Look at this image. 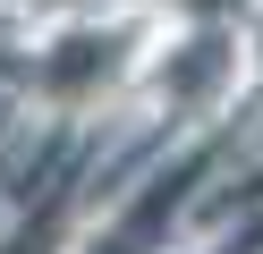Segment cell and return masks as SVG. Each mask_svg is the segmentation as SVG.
I'll return each mask as SVG.
<instances>
[{
  "label": "cell",
  "instance_id": "cell-1",
  "mask_svg": "<svg viewBox=\"0 0 263 254\" xmlns=\"http://www.w3.org/2000/svg\"><path fill=\"white\" fill-rule=\"evenodd\" d=\"M153 51H136V26L119 17H85V26H51L34 51V85L51 110H93L102 93H119Z\"/></svg>",
  "mask_w": 263,
  "mask_h": 254
}]
</instances>
